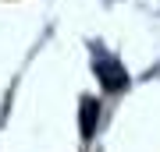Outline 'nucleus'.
Masks as SVG:
<instances>
[{"mask_svg": "<svg viewBox=\"0 0 160 152\" xmlns=\"http://www.w3.org/2000/svg\"><path fill=\"white\" fill-rule=\"evenodd\" d=\"M96 74H100V81H103L107 92H121L128 85V74H125V67L118 60H96Z\"/></svg>", "mask_w": 160, "mask_h": 152, "instance_id": "1", "label": "nucleus"}, {"mask_svg": "<svg viewBox=\"0 0 160 152\" xmlns=\"http://www.w3.org/2000/svg\"><path fill=\"white\" fill-rule=\"evenodd\" d=\"M96 124H100V103L92 96H86L82 106H78V135L82 138H92V135H96Z\"/></svg>", "mask_w": 160, "mask_h": 152, "instance_id": "2", "label": "nucleus"}]
</instances>
